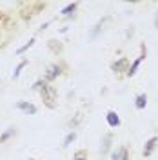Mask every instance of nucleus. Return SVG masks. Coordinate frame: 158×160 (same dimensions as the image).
I'll list each match as a JSON object with an SVG mask.
<instances>
[{
  "label": "nucleus",
  "mask_w": 158,
  "mask_h": 160,
  "mask_svg": "<svg viewBox=\"0 0 158 160\" xmlns=\"http://www.w3.org/2000/svg\"><path fill=\"white\" fill-rule=\"evenodd\" d=\"M84 155H86V151H78V153L75 155V158H73V160H86V158H84Z\"/></svg>",
  "instance_id": "16"
},
{
  "label": "nucleus",
  "mask_w": 158,
  "mask_h": 160,
  "mask_svg": "<svg viewBox=\"0 0 158 160\" xmlns=\"http://www.w3.org/2000/svg\"><path fill=\"white\" fill-rule=\"evenodd\" d=\"M58 75H60V68L58 66H51V68H47L46 75H44V82H51V80L57 78Z\"/></svg>",
  "instance_id": "6"
},
{
  "label": "nucleus",
  "mask_w": 158,
  "mask_h": 160,
  "mask_svg": "<svg viewBox=\"0 0 158 160\" xmlns=\"http://www.w3.org/2000/svg\"><path fill=\"white\" fill-rule=\"evenodd\" d=\"M111 158L113 160H129V153H127L126 148H118L116 151H113Z\"/></svg>",
  "instance_id": "8"
},
{
  "label": "nucleus",
  "mask_w": 158,
  "mask_h": 160,
  "mask_svg": "<svg viewBox=\"0 0 158 160\" xmlns=\"http://www.w3.org/2000/svg\"><path fill=\"white\" fill-rule=\"evenodd\" d=\"M75 138H77V133H75V131L67 133V137H66V138H64V142H62V148H64V149H66V148H69V144H71Z\"/></svg>",
  "instance_id": "11"
},
{
  "label": "nucleus",
  "mask_w": 158,
  "mask_h": 160,
  "mask_svg": "<svg viewBox=\"0 0 158 160\" xmlns=\"http://www.w3.org/2000/svg\"><path fill=\"white\" fill-rule=\"evenodd\" d=\"M17 109L22 111L24 115H37L38 108H37L35 104H31V102H26V100H22V102H18V104H17Z\"/></svg>",
  "instance_id": "3"
},
{
  "label": "nucleus",
  "mask_w": 158,
  "mask_h": 160,
  "mask_svg": "<svg viewBox=\"0 0 158 160\" xmlns=\"http://www.w3.org/2000/svg\"><path fill=\"white\" fill-rule=\"evenodd\" d=\"M106 120H107L109 128H118L120 124H122V120H120V117H118V113H116V111H107Z\"/></svg>",
  "instance_id": "4"
},
{
  "label": "nucleus",
  "mask_w": 158,
  "mask_h": 160,
  "mask_svg": "<svg viewBox=\"0 0 158 160\" xmlns=\"http://www.w3.org/2000/svg\"><path fill=\"white\" fill-rule=\"evenodd\" d=\"M111 140H113L111 135H104L102 146H100V151H102V153H107V151H109V148H111Z\"/></svg>",
  "instance_id": "10"
},
{
  "label": "nucleus",
  "mask_w": 158,
  "mask_h": 160,
  "mask_svg": "<svg viewBox=\"0 0 158 160\" xmlns=\"http://www.w3.org/2000/svg\"><path fill=\"white\" fill-rule=\"evenodd\" d=\"M40 93H42V97H44V100H46V104H47V108H55L57 104L53 102L55 100V88H51V86H47V82H44V86L40 88Z\"/></svg>",
  "instance_id": "1"
},
{
  "label": "nucleus",
  "mask_w": 158,
  "mask_h": 160,
  "mask_svg": "<svg viewBox=\"0 0 158 160\" xmlns=\"http://www.w3.org/2000/svg\"><path fill=\"white\" fill-rule=\"evenodd\" d=\"M33 46H35V38H31L27 44H24L22 48H18V49H17V55H22V53H26V51L29 49V48H33Z\"/></svg>",
  "instance_id": "13"
},
{
  "label": "nucleus",
  "mask_w": 158,
  "mask_h": 160,
  "mask_svg": "<svg viewBox=\"0 0 158 160\" xmlns=\"http://www.w3.org/2000/svg\"><path fill=\"white\" fill-rule=\"evenodd\" d=\"M155 28L158 29V15H156V18H155Z\"/></svg>",
  "instance_id": "17"
},
{
  "label": "nucleus",
  "mask_w": 158,
  "mask_h": 160,
  "mask_svg": "<svg viewBox=\"0 0 158 160\" xmlns=\"http://www.w3.org/2000/svg\"><path fill=\"white\" fill-rule=\"evenodd\" d=\"M26 66H27V60H22V62H20L18 66L15 68V71H13V78H18V77H20V73H22V69H24Z\"/></svg>",
  "instance_id": "12"
},
{
  "label": "nucleus",
  "mask_w": 158,
  "mask_h": 160,
  "mask_svg": "<svg viewBox=\"0 0 158 160\" xmlns=\"http://www.w3.org/2000/svg\"><path fill=\"white\" fill-rule=\"evenodd\" d=\"M77 8H78V4H77V2H75V4H69L67 8H64V9H62V15H64V17H67V15H71Z\"/></svg>",
  "instance_id": "14"
},
{
  "label": "nucleus",
  "mask_w": 158,
  "mask_h": 160,
  "mask_svg": "<svg viewBox=\"0 0 158 160\" xmlns=\"http://www.w3.org/2000/svg\"><path fill=\"white\" fill-rule=\"evenodd\" d=\"M146 57H147V49H146V46H142V53H140V57H138L136 60H135L133 64H131V68L127 69V73H126V75H127V77H135V75H136V69L140 68L142 60L146 58Z\"/></svg>",
  "instance_id": "2"
},
{
  "label": "nucleus",
  "mask_w": 158,
  "mask_h": 160,
  "mask_svg": "<svg viewBox=\"0 0 158 160\" xmlns=\"http://www.w3.org/2000/svg\"><path fill=\"white\" fill-rule=\"evenodd\" d=\"M156 142H158V137H151L146 142V146H144V157H151L153 155V151L156 148Z\"/></svg>",
  "instance_id": "5"
},
{
  "label": "nucleus",
  "mask_w": 158,
  "mask_h": 160,
  "mask_svg": "<svg viewBox=\"0 0 158 160\" xmlns=\"http://www.w3.org/2000/svg\"><path fill=\"white\" fill-rule=\"evenodd\" d=\"M13 135H15V129L11 128V129H7L6 133H4V135H0V144H4V142H6L7 138H11Z\"/></svg>",
  "instance_id": "15"
},
{
  "label": "nucleus",
  "mask_w": 158,
  "mask_h": 160,
  "mask_svg": "<svg viewBox=\"0 0 158 160\" xmlns=\"http://www.w3.org/2000/svg\"><path fill=\"white\" fill-rule=\"evenodd\" d=\"M126 68H127V58H126V57H122L118 62H115V64L111 66V69L113 71H127Z\"/></svg>",
  "instance_id": "9"
},
{
  "label": "nucleus",
  "mask_w": 158,
  "mask_h": 160,
  "mask_svg": "<svg viewBox=\"0 0 158 160\" xmlns=\"http://www.w3.org/2000/svg\"><path fill=\"white\" fill-rule=\"evenodd\" d=\"M146 106H147V95H146V93L136 95V98H135V108L138 111H142V109H146Z\"/></svg>",
  "instance_id": "7"
}]
</instances>
